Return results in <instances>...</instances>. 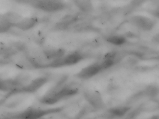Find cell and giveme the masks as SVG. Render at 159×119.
<instances>
[{"instance_id": "12", "label": "cell", "mask_w": 159, "mask_h": 119, "mask_svg": "<svg viewBox=\"0 0 159 119\" xmlns=\"http://www.w3.org/2000/svg\"><path fill=\"white\" fill-rule=\"evenodd\" d=\"M106 41L116 46H121L127 42V39L121 35H111L106 38Z\"/></svg>"}, {"instance_id": "11", "label": "cell", "mask_w": 159, "mask_h": 119, "mask_svg": "<svg viewBox=\"0 0 159 119\" xmlns=\"http://www.w3.org/2000/svg\"><path fill=\"white\" fill-rule=\"evenodd\" d=\"M74 4L80 11L85 13H91L93 9V5L89 1H75Z\"/></svg>"}, {"instance_id": "10", "label": "cell", "mask_w": 159, "mask_h": 119, "mask_svg": "<svg viewBox=\"0 0 159 119\" xmlns=\"http://www.w3.org/2000/svg\"><path fill=\"white\" fill-rule=\"evenodd\" d=\"M13 27V24L9 22L6 14L0 13V34L7 33Z\"/></svg>"}, {"instance_id": "14", "label": "cell", "mask_w": 159, "mask_h": 119, "mask_svg": "<svg viewBox=\"0 0 159 119\" xmlns=\"http://www.w3.org/2000/svg\"><path fill=\"white\" fill-rule=\"evenodd\" d=\"M116 63V62L114 60H112L105 59V58H103L102 61L99 62V64H100V66L102 68V70H104V69L111 68Z\"/></svg>"}, {"instance_id": "7", "label": "cell", "mask_w": 159, "mask_h": 119, "mask_svg": "<svg viewBox=\"0 0 159 119\" xmlns=\"http://www.w3.org/2000/svg\"><path fill=\"white\" fill-rule=\"evenodd\" d=\"M38 23L37 18L34 17H23L21 21L18 22L15 27L22 30V31H28L33 29Z\"/></svg>"}, {"instance_id": "8", "label": "cell", "mask_w": 159, "mask_h": 119, "mask_svg": "<svg viewBox=\"0 0 159 119\" xmlns=\"http://www.w3.org/2000/svg\"><path fill=\"white\" fill-rule=\"evenodd\" d=\"M43 52L45 57L51 62L65 55V51L61 48H47L44 49Z\"/></svg>"}, {"instance_id": "3", "label": "cell", "mask_w": 159, "mask_h": 119, "mask_svg": "<svg viewBox=\"0 0 159 119\" xmlns=\"http://www.w3.org/2000/svg\"><path fill=\"white\" fill-rule=\"evenodd\" d=\"M133 25L143 31H151L155 26V21L152 19L143 15H134L129 19Z\"/></svg>"}, {"instance_id": "9", "label": "cell", "mask_w": 159, "mask_h": 119, "mask_svg": "<svg viewBox=\"0 0 159 119\" xmlns=\"http://www.w3.org/2000/svg\"><path fill=\"white\" fill-rule=\"evenodd\" d=\"M47 80V79L44 77H38L35 79H34V80H33L29 85H27L25 87H24L25 91L29 92L35 91L42 86H43L44 84L46 83Z\"/></svg>"}, {"instance_id": "1", "label": "cell", "mask_w": 159, "mask_h": 119, "mask_svg": "<svg viewBox=\"0 0 159 119\" xmlns=\"http://www.w3.org/2000/svg\"><path fill=\"white\" fill-rule=\"evenodd\" d=\"M84 59V56L81 53L74 52L68 55L54 60L50 63L48 66L52 67H61L63 66H72L74 64L81 62Z\"/></svg>"}, {"instance_id": "4", "label": "cell", "mask_w": 159, "mask_h": 119, "mask_svg": "<svg viewBox=\"0 0 159 119\" xmlns=\"http://www.w3.org/2000/svg\"><path fill=\"white\" fill-rule=\"evenodd\" d=\"M84 97L90 105L96 109H101L104 107V102L101 93L93 89H89L84 92Z\"/></svg>"}, {"instance_id": "2", "label": "cell", "mask_w": 159, "mask_h": 119, "mask_svg": "<svg viewBox=\"0 0 159 119\" xmlns=\"http://www.w3.org/2000/svg\"><path fill=\"white\" fill-rule=\"evenodd\" d=\"M33 6L39 9L46 12H56L64 9L65 5L60 1H51V0H44L37 1L33 3Z\"/></svg>"}, {"instance_id": "5", "label": "cell", "mask_w": 159, "mask_h": 119, "mask_svg": "<svg viewBox=\"0 0 159 119\" xmlns=\"http://www.w3.org/2000/svg\"><path fill=\"white\" fill-rule=\"evenodd\" d=\"M51 111V110L31 107L27 108L25 111L20 113L17 118L19 119H39Z\"/></svg>"}, {"instance_id": "13", "label": "cell", "mask_w": 159, "mask_h": 119, "mask_svg": "<svg viewBox=\"0 0 159 119\" xmlns=\"http://www.w3.org/2000/svg\"><path fill=\"white\" fill-rule=\"evenodd\" d=\"M131 108L128 107H119L116 108H112L109 111V113L112 115L116 117H122L130 111Z\"/></svg>"}, {"instance_id": "6", "label": "cell", "mask_w": 159, "mask_h": 119, "mask_svg": "<svg viewBox=\"0 0 159 119\" xmlns=\"http://www.w3.org/2000/svg\"><path fill=\"white\" fill-rule=\"evenodd\" d=\"M102 71V68L99 62L93 63L82 69L77 74L76 76L82 79H89L96 76Z\"/></svg>"}]
</instances>
